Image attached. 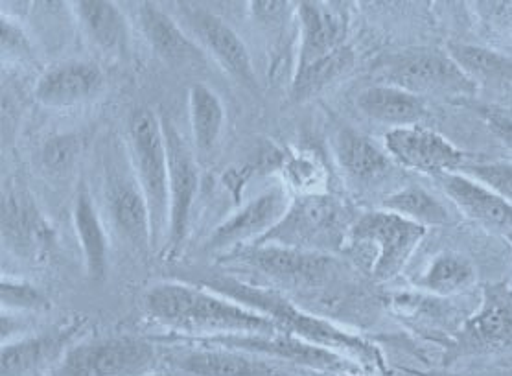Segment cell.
I'll use <instances>...</instances> for the list:
<instances>
[{"mask_svg": "<svg viewBox=\"0 0 512 376\" xmlns=\"http://www.w3.org/2000/svg\"><path fill=\"white\" fill-rule=\"evenodd\" d=\"M144 310L155 323L190 340L280 332L271 319L253 308L187 282L153 284L144 294Z\"/></svg>", "mask_w": 512, "mask_h": 376, "instance_id": "1", "label": "cell"}, {"mask_svg": "<svg viewBox=\"0 0 512 376\" xmlns=\"http://www.w3.org/2000/svg\"><path fill=\"white\" fill-rule=\"evenodd\" d=\"M207 288L264 314L284 334L347 356L365 371H376L380 375L389 373L384 354L371 341L363 340L358 334H352L330 319L317 318L273 290L231 277H218L209 281Z\"/></svg>", "mask_w": 512, "mask_h": 376, "instance_id": "2", "label": "cell"}, {"mask_svg": "<svg viewBox=\"0 0 512 376\" xmlns=\"http://www.w3.org/2000/svg\"><path fill=\"white\" fill-rule=\"evenodd\" d=\"M297 15L301 41L291 93L295 100H308L349 72L354 63L347 45L349 13L343 4L299 2Z\"/></svg>", "mask_w": 512, "mask_h": 376, "instance_id": "3", "label": "cell"}, {"mask_svg": "<svg viewBox=\"0 0 512 376\" xmlns=\"http://www.w3.org/2000/svg\"><path fill=\"white\" fill-rule=\"evenodd\" d=\"M358 216L332 194H308L291 201L280 224L251 246H282L332 253L349 240Z\"/></svg>", "mask_w": 512, "mask_h": 376, "instance_id": "4", "label": "cell"}, {"mask_svg": "<svg viewBox=\"0 0 512 376\" xmlns=\"http://www.w3.org/2000/svg\"><path fill=\"white\" fill-rule=\"evenodd\" d=\"M129 141L135 177L150 207L153 249H161L166 244L170 224V194L163 122L155 111L142 107L131 115Z\"/></svg>", "mask_w": 512, "mask_h": 376, "instance_id": "5", "label": "cell"}, {"mask_svg": "<svg viewBox=\"0 0 512 376\" xmlns=\"http://www.w3.org/2000/svg\"><path fill=\"white\" fill-rule=\"evenodd\" d=\"M382 78L417 96L470 98L478 94V83L472 82L448 50L435 47L408 48L393 54L382 65Z\"/></svg>", "mask_w": 512, "mask_h": 376, "instance_id": "6", "label": "cell"}, {"mask_svg": "<svg viewBox=\"0 0 512 376\" xmlns=\"http://www.w3.org/2000/svg\"><path fill=\"white\" fill-rule=\"evenodd\" d=\"M507 351H512V288L505 282H494L483 286L478 308L466 316L446 343L443 364Z\"/></svg>", "mask_w": 512, "mask_h": 376, "instance_id": "7", "label": "cell"}, {"mask_svg": "<svg viewBox=\"0 0 512 376\" xmlns=\"http://www.w3.org/2000/svg\"><path fill=\"white\" fill-rule=\"evenodd\" d=\"M159 360L152 341L135 336H107L78 341L54 367L52 376H142Z\"/></svg>", "mask_w": 512, "mask_h": 376, "instance_id": "8", "label": "cell"}, {"mask_svg": "<svg viewBox=\"0 0 512 376\" xmlns=\"http://www.w3.org/2000/svg\"><path fill=\"white\" fill-rule=\"evenodd\" d=\"M428 235V229L409 222L395 212L378 209L363 212L350 229L352 246H371L376 251L371 275L376 282H389L408 266L409 259Z\"/></svg>", "mask_w": 512, "mask_h": 376, "instance_id": "9", "label": "cell"}, {"mask_svg": "<svg viewBox=\"0 0 512 376\" xmlns=\"http://www.w3.org/2000/svg\"><path fill=\"white\" fill-rule=\"evenodd\" d=\"M231 259L268 275L273 281L303 288H319L339 275L338 259L330 253L282 246H249L233 251Z\"/></svg>", "mask_w": 512, "mask_h": 376, "instance_id": "10", "label": "cell"}, {"mask_svg": "<svg viewBox=\"0 0 512 376\" xmlns=\"http://www.w3.org/2000/svg\"><path fill=\"white\" fill-rule=\"evenodd\" d=\"M163 128L168 152L170 194V224L164 249H168L170 255H175L187 240L192 209L199 190V166L192 148L174 124L166 120L163 122Z\"/></svg>", "mask_w": 512, "mask_h": 376, "instance_id": "11", "label": "cell"}, {"mask_svg": "<svg viewBox=\"0 0 512 376\" xmlns=\"http://www.w3.org/2000/svg\"><path fill=\"white\" fill-rule=\"evenodd\" d=\"M385 150L396 165L426 176L457 174L470 161L463 150L424 126L396 128L385 133Z\"/></svg>", "mask_w": 512, "mask_h": 376, "instance_id": "12", "label": "cell"}, {"mask_svg": "<svg viewBox=\"0 0 512 376\" xmlns=\"http://www.w3.org/2000/svg\"><path fill=\"white\" fill-rule=\"evenodd\" d=\"M291 201L290 188L286 185H277L260 192L214 229L205 244V251L227 253L234 247L255 244L280 224L290 209Z\"/></svg>", "mask_w": 512, "mask_h": 376, "instance_id": "13", "label": "cell"}, {"mask_svg": "<svg viewBox=\"0 0 512 376\" xmlns=\"http://www.w3.org/2000/svg\"><path fill=\"white\" fill-rule=\"evenodd\" d=\"M85 319L74 318L43 332L26 334L19 340L2 345V376H32L47 367H56L78 343Z\"/></svg>", "mask_w": 512, "mask_h": 376, "instance_id": "14", "label": "cell"}, {"mask_svg": "<svg viewBox=\"0 0 512 376\" xmlns=\"http://www.w3.org/2000/svg\"><path fill=\"white\" fill-rule=\"evenodd\" d=\"M177 371L190 376H297L291 365L260 354L216 345H194L170 358Z\"/></svg>", "mask_w": 512, "mask_h": 376, "instance_id": "15", "label": "cell"}, {"mask_svg": "<svg viewBox=\"0 0 512 376\" xmlns=\"http://www.w3.org/2000/svg\"><path fill=\"white\" fill-rule=\"evenodd\" d=\"M2 240L24 259L37 260L54 246V229L34 200L17 190L2 192Z\"/></svg>", "mask_w": 512, "mask_h": 376, "instance_id": "16", "label": "cell"}, {"mask_svg": "<svg viewBox=\"0 0 512 376\" xmlns=\"http://www.w3.org/2000/svg\"><path fill=\"white\" fill-rule=\"evenodd\" d=\"M104 85V72L96 63L70 59L41 74L35 85V98L45 107L67 109L93 100L102 93Z\"/></svg>", "mask_w": 512, "mask_h": 376, "instance_id": "17", "label": "cell"}, {"mask_svg": "<svg viewBox=\"0 0 512 376\" xmlns=\"http://www.w3.org/2000/svg\"><path fill=\"white\" fill-rule=\"evenodd\" d=\"M443 187L446 198L466 220L485 227L492 233L512 236V205L492 188L463 172L435 179Z\"/></svg>", "mask_w": 512, "mask_h": 376, "instance_id": "18", "label": "cell"}, {"mask_svg": "<svg viewBox=\"0 0 512 376\" xmlns=\"http://www.w3.org/2000/svg\"><path fill=\"white\" fill-rule=\"evenodd\" d=\"M334 152L341 174L350 187L373 190L395 174V161L387 150L384 152L367 135L350 126L339 128L334 139Z\"/></svg>", "mask_w": 512, "mask_h": 376, "instance_id": "19", "label": "cell"}, {"mask_svg": "<svg viewBox=\"0 0 512 376\" xmlns=\"http://www.w3.org/2000/svg\"><path fill=\"white\" fill-rule=\"evenodd\" d=\"M107 211L120 238L137 251L153 249L152 216L137 177L113 174L107 181Z\"/></svg>", "mask_w": 512, "mask_h": 376, "instance_id": "20", "label": "cell"}, {"mask_svg": "<svg viewBox=\"0 0 512 376\" xmlns=\"http://www.w3.org/2000/svg\"><path fill=\"white\" fill-rule=\"evenodd\" d=\"M192 21L199 39L209 48L212 56L220 61L223 69L229 72L236 82L255 91V69L242 37L214 13L196 12Z\"/></svg>", "mask_w": 512, "mask_h": 376, "instance_id": "21", "label": "cell"}, {"mask_svg": "<svg viewBox=\"0 0 512 376\" xmlns=\"http://www.w3.org/2000/svg\"><path fill=\"white\" fill-rule=\"evenodd\" d=\"M72 220L82 247L87 277L93 282L105 281L109 271V236L93 196L85 185L76 194Z\"/></svg>", "mask_w": 512, "mask_h": 376, "instance_id": "22", "label": "cell"}, {"mask_svg": "<svg viewBox=\"0 0 512 376\" xmlns=\"http://www.w3.org/2000/svg\"><path fill=\"white\" fill-rule=\"evenodd\" d=\"M358 107L369 120L385 124L391 130L419 126L420 120L426 118L428 113L420 96L387 83L373 85L361 91Z\"/></svg>", "mask_w": 512, "mask_h": 376, "instance_id": "23", "label": "cell"}, {"mask_svg": "<svg viewBox=\"0 0 512 376\" xmlns=\"http://www.w3.org/2000/svg\"><path fill=\"white\" fill-rule=\"evenodd\" d=\"M140 24L153 50L168 63L188 65L203 61L201 48L190 41L174 19L152 2L140 4Z\"/></svg>", "mask_w": 512, "mask_h": 376, "instance_id": "24", "label": "cell"}, {"mask_svg": "<svg viewBox=\"0 0 512 376\" xmlns=\"http://www.w3.org/2000/svg\"><path fill=\"white\" fill-rule=\"evenodd\" d=\"M478 282L474 262L455 251H443L431 259L428 268L415 279V288L424 294L454 299L472 290Z\"/></svg>", "mask_w": 512, "mask_h": 376, "instance_id": "25", "label": "cell"}, {"mask_svg": "<svg viewBox=\"0 0 512 376\" xmlns=\"http://www.w3.org/2000/svg\"><path fill=\"white\" fill-rule=\"evenodd\" d=\"M74 12L85 34L104 50H122L128 43V23L124 13L109 0L74 2Z\"/></svg>", "mask_w": 512, "mask_h": 376, "instance_id": "26", "label": "cell"}, {"mask_svg": "<svg viewBox=\"0 0 512 376\" xmlns=\"http://www.w3.org/2000/svg\"><path fill=\"white\" fill-rule=\"evenodd\" d=\"M446 50L478 87L512 89V58L509 56L468 43H448Z\"/></svg>", "mask_w": 512, "mask_h": 376, "instance_id": "27", "label": "cell"}, {"mask_svg": "<svg viewBox=\"0 0 512 376\" xmlns=\"http://www.w3.org/2000/svg\"><path fill=\"white\" fill-rule=\"evenodd\" d=\"M382 209L395 212L398 216L422 225L426 229L444 227L452 224L454 220L452 212L443 201L420 185H408L387 194L382 203Z\"/></svg>", "mask_w": 512, "mask_h": 376, "instance_id": "28", "label": "cell"}, {"mask_svg": "<svg viewBox=\"0 0 512 376\" xmlns=\"http://www.w3.org/2000/svg\"><path fill=\"white\" fill-rule=\"evenodd\" d=\"M190 124L198 152L207 153L216 146L225 124V109L220 96L210 87L198 83L190 89Z\"/></svg>", "mask_w": 512, "mask_h": 376, "instance_id": "29", "label": "cell"}, {"mask_svg": "<svg viewBox=\"0 0 512 376\" xmlns=\"http://www.w3.org/2000/svg\"><path fill=\"white\" fill-rule=\"evenodd\" d=\"M284 185L295 190L297 196L326 194L328 170L321 157L314 152H291L282 157Z\"/></svg>", "mask_w": 512, "mask_h": 376, "instance_id": "30", "label": "cell"}, {"mask_svg": "<svg viewBox=\"0 0 512 376\" xmlns=\"http://www.w3.org/2000/svg\"><path fill=\"white\" fill-rule=\"evenodd\" d=\"M0 303L2 312L15 314H39L50 308L47 295L37 286L21 279L2 277L0 284Z\"/></svg>", "mask_w": 512, "mask_h": 376, "instance_id": "31", "label": "cell"}, {"mask_svg": "<svg viewBox=\"0 0 512 376\" xmlns=\"http://www.w3.org/2000/svg\"><path fill=\"white\" fill-rule=\"evenodd\" d=\"M461 172L492 188L512 205V161H468Z\"/></svg>", "mask_w": 512, "mask_h": 376, "instance_id": "32", "label": "cell"}, {"mask_svg": "<svg viewBox=\"0 0 512 376\" xmlns=\"http://www.w3.org/2000/svg\"><path fill=\"white\" fill-rule=\"evenodd\" d=\"M476 13L492 30L512 37V0H490L476 2Z\"/></svg>", "mask_w": 512, "mask_h": 376, "instance_id": "33", "label": "cell"}, {"mask_svg": "<svg viewBox=\"0 0 512 376\" xmlns=\"http://www.w3.org/2000/svg\"><path fill=\"white\" fill-rule=\"evenodd\" d=\"M78 150H80V146L74 139L59 137V139L47 142L45 153H43V161H45L48 170L65 172L74 163Z\"/></svg>", "mask_w": 512, "mask_h": 376, "instance_id": "34", "label": "cell"}, {"mask_svg": "<svg viewBox=\"0 0 512 376\" xmlns=\"http://www.w3.org/2000/svg\"><path fill=\"white\" fill-rule=\"evenodd\" d=\"M0 37H2V58L24 59L30 56V43L23 30L17 24L2 15L0 19Z\"/></svg>", "mask_w": 512, "mask_h": 376, "instance_id": "35", "label": "cell"}, {"mask_svg": "<svg viewBox=\"0 0 512 376\" xmlns=\"http://www.w3.org/2000/svg\"><path fill=\"white\" fill-rule=\"evenodd\" d=\"M489 130L512 152V117L500 111H481Z\"/></svg>", "mask_w": 512, "mask_h": 376, "instance_id": "36", "label": "cell"}, {"mask_svg": "<svg viewBox=\"0 0 512 376\" xmlns=\"http://www.w3.org/2000/svg\"><path fill=\"white\" fill-rule=\"evenodd\" d=\"M142 376H177V375H174V373H166V371H155V369H153V371H150V373H146V375H142Z\"/></svg>", "mask_w": 512, "mask_h": 376, "instance_id": "37", "label": "cell"}, {"mask_svg": "<svg viewBox=\"0 0 512 376\" xmlns=\"http://www.w3.org/2000/svg\"><path fill=\"white\" fill-rule=\"evenodd\" d=\"M338 376H367V375H361V373H347V375H338Z\"/></svg>", "mask_w": 512, "mask_h": 376, "instance_id": "38", "label": "cell"}]
</instances>
